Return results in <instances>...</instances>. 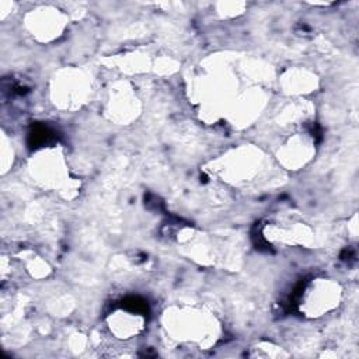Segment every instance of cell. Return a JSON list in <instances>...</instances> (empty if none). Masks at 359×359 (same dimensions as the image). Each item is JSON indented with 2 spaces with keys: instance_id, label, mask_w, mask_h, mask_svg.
<instances>
[{
  "instance_id": "cell-2",
  "label": "cell",
  "mask_w": 359,
  "mask_h": 359,
  "mask_svg": "<svg viewBox=\"0 0 359 359\" xmlns=\"http://www.w3.org/2000/svg\"><path fill=\"white\" fill-rule=\"evenodd\" d=\"M341 290L338 283L328 279H317L302 297V311L310 317L323 316L334 309L339 302Z\"/></svg>"
},
{
  "instance_id": "cell-1",
  "label": "cell",
  "mask_w": 359,
  "mask_h": 359,
  "mask_svg": "<svg viewBox=\"0 0 359 359\" xmlns=\"http://www.w3.org/2000/svg\"><path fill=\"white\" fill-rule=\"evenodd\" d=\"M164 327L174 339L181 342L198 344L202 348H208L215 344L217 338L219 327L215 318L199 310H178L174 313L167 311Z\"/></svg>"
},
{
  "instance_id": "cell-3",
  "label": "cell",
  "mask_w": 359,
  "mask_h": 359,
  "mask_svg": "<svg viewBox=\"0 0 359 359\" xmlns=\"http://www.w3.org/2000/svg\"><path fill=\"white\" fill-rule=\"evenodd\" d=\"M108 327L118 338H132L143 328V317L139 313L119 310L109 317Z\"/></svg>"
}]
</instances>
